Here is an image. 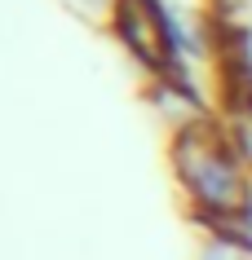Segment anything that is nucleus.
<instances>
[{
    "label": "nucleus",
    "mask_w": 252,
    "mask_h": 260,
    "mask_svg": "<svg viewBox=\"0 0 252 260\" xmlns=\"http://www.w3.org/2000/svg\"><path fill=\"white\" fill-rule=\"evenodd\" d=\"M173 181L186 212L204 230H248L252 220V168L239 154L230 128L199 119L173 133Z\"/></svg>",
    "instance_id": "obj_1"
},
{
    "label": "nucleus",
    "mask_w": 252,
    "mask_h": 260,
    "mask_svg": "<svg viewBox=\"0 0 252 260\" xmlns=\"http://www.w3.org/2000/svg\"><path fill=\"white\" fill-rule=\"evenodd\" d=\"M111 36L120 40L142 71L155 80H173L182 67V44H177V18L168 14L164 0H124L111 22Z\"/></svg>",
    "instance_id": "obj_2"
},
{
    "label": "nucleus",
    "mask_w": 252,
    "mask_h": 260,
    "mask_svg": "<svg viewBox=\"0 0 252 260\" xmlns=\"http://www.w3.org/2000/svg\"><path fill=\"white\" fill-rule=\"evenodd\" d=\"M195 260H252V230H204Z\"/></svg>",
    "instance_id": "obj_3"
},
{
    "label": "nucleus",
    "mask_w": 252,
    "mask_h": 260,
    "mask_svg": "<svg viewBox=\"0 0 252 260\" xmlns=\"http://www.w3.org/2000/svg\"><path fill=\"white\" fill-rule=\"evenodd\" d=\"M58 5H62L75 22H84V27L111 31V22H115V14H120L124 0H58Z\"/></svg>",
    "instance_id": "obj_4"
}]
</instances>
